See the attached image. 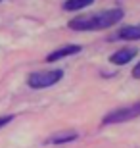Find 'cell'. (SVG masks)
Listing matches in <instances>:
<instances>
[{
  "label": "cell",
  "instance_id": "1",
  "mask_svg": "<svg viewBox=\"0 0 140 148\" xmlns=\"http://www.w3.org/2000/svg\"><path fill=\"white\" fill-rule=\"evenodd\" d=\"M123 16L125 12L121 8H109V10H102L96 14L73 17L69 21V29L71 31H102V29L113 27L115 23H119Z\"/></svg>",
  "mask_w": 140,
  "mask_h": 148
},
{
  "label": "cell",
  "instance_id": "2",
  "mask_svg": "<svg viewBox=\"0 0 140 148\" xmlns=\"http://www.w3.org/2000/svg\"><path fill=\"white\" fill-rule=\"evenodd\" d=\"M64 77V69H42V71H35L27 77V85L31 88H48L59 79Z\"/></svg>",
  "mask_w": 140,
  "mask_h": 148
},
{
  "label": "cell",
  "instance_id": "3",
  "mask_svg": "<svg viewBox=\"0 0 140 148\" xmlns=\"http://www.w3.org/2000/svg\"><path fill=\"white\" fill-rule=\"evenodd\" d=\"M140 115V102H135L130 106H125V108H119V110H113L109 114L104 115L102 123L104 125H115V123H125V121H130Z\"/></svg>",
  "mask_w": 140,
  "mask_h": 148
},
{
  "label": "cell",
  "instance_id": "4",
  "mask_svg": "<svg viewBox=\"0 0 140 148\" xmlns=\"http://www.w3.org/2000/svg\"><path fill=\"white\" fill-rule=\"evenodd\" d=\"M108 40H140V25H125L117 29Z\"/></svg>",
  "mask_w": 140,
  "mask_h": 148
},
{
  "label": "cell",
  "instance_id": "5",
  "mask_svg": "<svg viewBox=\"0 0 140 148\" xmlns=\"http://www.w3.org/2000/svg\"><path fill=\"white\" fill-rule=\"evenodd\" d=\"M81 50H83V48L79 46V44H67V46H61V48L54 50V52H50V54L46 56V62H48V64H52V62H58V60H61V58H67V56L79 54Z\"/></svg>",
  "mask_w": 140,
  "mask_h": 148
},
{
  "label": "cell",
  "instance_id": "6",
  "mask_svg": "<svg viewBox=\"0 0 140 148\" xmlns=\"http://www.w3.org/2000/svg\"><path fill=\"white\" fill-rule=\"evenodd\" d=\"M136 52H138L136 48H121L109 56V62H111L113 66H125V64H129L136 56Z\"/></svg>",
  "mask_w": 140,
  "mask_h": 148
},
{
  "label": "cell",
  "instance_id": "7",
  "mask_svg": "<svg viewBox=\"0 0 140 148\" xmlns=\"http://www.w3.org/2000/svg\"><path fill=\"white\" fill-rule=\"evenodd\" d=\"M94 0H65L64 2V10L65 12H77V10H83L86 6H92Z\"/></svg>",
  "mask_w": 140,
  "mask_h": 148
},
{
  "label": "cell",
  "instance_id": "8",
  "mask_svg": "<svg viewBox=\"0 0 140 148\" xmlns=\"http://www.w3.org/2000/svg\"><path fill=\"white\" fill-rule=\"evenodd\" d=\"M77 137L79 135L73 131H64V133H58V135H54V137L50 138V144H67L71 140H75Z\"/></svg>",
  "mask_w": 140,
  "mask_h": 148
},
{
  "label": "cell",
  "instance_id": "9",
  "mask_svg": "<svg viewBox=\"0 0 140 148\" xmlns=\"http://www.w3.org/2000/svg\"><path fill=\"white\" fill-rule=\"evenodd\" d=\"M12 121H14V115H0V129L8 123H12Z\"/></svg>",
  "mask_w": 140,
  "mask_h": 148
},
{
  "label": "cell",
  "instance_id": "10",
  "mask_svg": "<svg viewBox=\"0 0 140 148\" xmlns=\"http://www.w3.org/2000/svg\"><path fill=\"white\" fill-rule=\"evenodd\" d=\"M132 77H135V79H140V62L132 67Z\"/></svg>",
  "mask_w": 140,
  "mask_h": 148
},
{
  "label": "cell",
  "instance_id": "11",
  "mask_svg": "<svg viewBox=\"0 0 140 148\" xmlns=\"http://www.w3.org/2000/svg\"><path fill=\"white\" fill-rule=\"evenodd\" d=\"M0 2H2V0H0Z\"/></svg>",
  "mask_w": 140,
  "mask_h": 148
}]
</instances>
